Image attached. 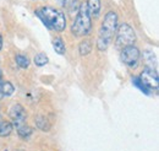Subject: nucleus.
Listing matches in <instances>:
<instances>
[{"label":"nucleus","instance_id":"f3484780","mask_svg":"<svg viewBox=\"0 0 159 151\" xmlns=\"http://www.w3.org/2000/svg\"><path fill=\"white\" fill-rule=\"evenodd\" d=\"M15 61H16V64L20 66L21 69H27L30 66V59L27 58V56L17 54L15 57Z\"/></svg>","mask_w":159,"mask_h":151},{"label":"nucleus","instance_id":"5701e85b","mask_svg":"<svg viewBox=\"0 0 159 151\" xmlns=\"http://www.w3.org/2000/svg\"><path fill=\"white\" fill-rule=\"evenodd\" d=\"M2 120H4V119H2V118H1V115H0V123H1Z\"/></svg>","mask_w":159,"mask_h":151},{"label":"nucleus","instance_id":"0eeeda50","mask_svg":"<svg viewBox=\"0 0 159 151\" xmlns=\"http://www.w3.org/2000/svg\"><path fill=\"white\" fill-rule=\"evenodd\" d=\"M9 115L11 118V120L14 122V124L16 127H20L22 124H26V119H27V113L25 111V108L16 103L11 108H10V112H9Z\"/></svg>","mask_w":159,"mask_h":151},{"label":"nucleus","instance_id":"39448f33","mask_svg":"<svg viewBox=\"0 0 159 151\" xmlns=\"http://www.w3.org/2000/svg\"><path fill=\"white\" fill-rule=\"evenodd\" d=\"M139 57H141V52H139V48L136 46H134V44L126 46L121 51V59L127 66H131V68L136 66L139 60Z\"/></svg>","mask_w":159,"mask_h":151},{"label":"nucleus","instance_id":"a211bd4d","mask_svg":"<svg viewBox=\"0 0 159 151\" xmlns=\"http://www.w3.org/2000/svg\"><path fill=\"white\" fill-rule=\"evenodd\" d=\"M34 64L37 65V66H44L45 64H48V61H49V59L47 57V54H44V53H38L36 57H34Z\"/></svg>","mask_w":159,"mask_h":151},{"label":"nucleus","instance_id":"dca6fc26","mask_svg":"<svg viewBox=\"0 0 159 151\" xmlns=\"http://www.w3.org/2000/svg\"><path fill=\"white\" fill-rule=\"evenodd\" d=\"M132 84L139 89V91H142L144 95H151V90H149L147 86H144V84L139 80V76H134V77H132Z\"/></svg>","mask_w":159,"mask_h":151},{"label":"nucleus","instance_id":"4be33fe9","mask_svg":"<svg viewBox=\"0 0 159 151\" xmlns=\"http://www.w3.org/2000/svg\"><path fill=\"white\" fill-rule=\"evenodd\" d=\"M2 97H4V95L1 94V91H0V100H1V98H2Z\"/></svg>","mask_w":159,"mask_h":151},{"label":"nucleus","instance_id":"ddd939ff","mask_svg":"<svg viewBox=\"0 0 159 151\" xmlns=\"http://www.w3.org/2000/svg\"><path fill=\"white\" fill-rule=\"evenodd\" d=\"M0 91L4 96H11V95L15 92V87L11 82L9 81H2L0 84Z\"/></svg>","mask_w":159,"mask_h":151},{"label":"nucleus","instance_id":"aec40b11","mask_svg":"<svg viewBox=\"0 0 159 151\" xmlns=\"http://www.w3.org/2000/svg\"><path fill=\"white\" fill-rule=\"evenodd\" d=\"M1 48H2V37L0 35V51H1Z\"/></svg>","mask_w":159,"mask_h":151},{"label":"nucleus","instance_id":"7ed1b4c3","mask_svg":"<svg viewBox=\"0 0 159 151\" xmlns=\"http://www.w3.org/2000/svg\"><path fill=\"white\" fill-rule=\"evenodd\" d=\"M71 32L76 37H84L92 32V16L89 15L86 2L80 5L77 15L71 26Z\"/></svg>","mask_w":159,"mask_h":151},{"label":"nucleus","instance_id":"1a4fd4ad","mask_svg":"<svg viewBox=\"0 0 159 151\" xmlns=\"http://www.w3.org/2000/svg\"><path fill=\"white\" fill-rule=\"evenodd\" d=\"M143 57H144V61H146V65L147 68H151V69H154L157 70V57L156 54L152 52V51H146L143 53Z\"/></svg>","mask_w":159,"mask_h":151},{"label":"nucleus","instance_id":"412c9836","mask_svg":"<svg viewBox=\"0 0 159 151\" xmlns=\"http://www.w3.org/2000/svg\"><path fill=\"white\" fill-rule=\"evenodd\" d=\"M2 82V76H1V71H0V84Z\"/></svg>","mask_w":159,"mask_h":151},{"label":"nucleus","instance_id":"423d86ee","mask_svg":"<svg viewBox=\"0 0 159 151\" xmlns=\"http://www.w3.org/2000/svg\"><path fill=\"white\" fill-rule=\"evenodd\" d=\"M139 77L144 84V86H147L151 91L158 89V71L157 70L146 66V69L142 71V74Z\"/></svg>","mask_w":159,"mask_h":151},{"label":"nucleus","instance_id":"f8f14e48","mask_svg":"<svg viewBox=\"0 0 159 151\" xmlns=\"http://www.w3.org/2000/svg\"><path fill=\"white\" fill-rule=\"evenodd\" d=\"M53 47H54L55 52H57L58 54H60V56L65 54V52H66L65 43H64V41H62L61 37H55L53 39Z\"/></svg>","mask_w":159,"mask_h":151},{"label":"nucleus","instance_id":"20e7f679","mask_svg":"<svg viewBox=\"0 0 159 151\" xmlns=\"http://www.w3.org/2000/svg\"><path fill=\"white\" fill-rule=\"evenodd\" d=\"M135 41H136V33H135L134 28L130 25L122 23L116 30V43H118V46H121V47L131 46V44L135 43Z\"/></svg>","mask_w":159,"mask_h":151},{"label":"nucleus","instance_id":"4468645a","mask_svg":"<svg viewBox=\"0 0 159 151\" xmlns=\"http://www.w3.org/2000/svg\"><path fill=\"white\" fill-rule=\"evenodd\" d=\"M12 128H14V125L10 122L2 120L0 123V136H9L12 132Z\"/></svg>","mask_w":159,"mask_h":151},{"label":"nucleus","instance_id":"f03ea898","mask_svg":"<svg viewBox=\"0 0 159 151\" xmlns=\"http://www.w3.org/2000/svg\"><path fill=\"white\" fill-rule=\"evenodd\" d=\"M34 14L52 31L62 32L66 27V17L61 10L50 7V6H44V7L37 9Z\"/></svg>","mask_w":159,"mask_h":151},{"label":"nucleus","instance_id":"2eb2a0df","mask_svg":"<svg viewBox=\"0 0 159 151\" xmlns=\"http://www.w3.org/2000/svg\"><path fill=\"white\" fill-rule=\"evenodd\" d=\"M17 128V134H19V136L22 138V139H27V138H30L31 135H32V128L31 127H28V125H26V124H22L20 127H16Z\"/></svg>","mask_w":159,"mask_h":151},{"label":"nucleus","instance_id":"6ab92c4d","mask_svg":"<svg viewBox=\"0 0 159 151\" xmlns=\"http://www.w3.org/2000/svg\"><path fill=\"white\" fill-rule=\"evenodd\" d=\"M60 5L65 9H69V10H72L74 7H76L79 0H57Z\"/></svg>","mask_w":159,"mask_h":151},{"label":"nucleus","instance_id":"f257e3e1","mask_svg":"<svg viewBox=\"0 0 159 151\" xmlns=\"http://www.w3.org/2000/svg\"><path fill=\"white\" fill-rule=\"evenodd\" d=\"M118 14L115 11H109L104 16V20L102 22L98 35V41H97V48L99 51H105L110 46L114 35L116 33L118 30Z\"/></svg>","mask_w":159,"mask_h":151},{"label":"nucleus","instance_id":"9b49d317","mask_svg":"<svg viewBox=\"0 0 159 151\" xmlns=\"http://www.w3.org/2000/svg\"><path fill=\"white\" fill-rule=\"evenodd\" d=\"M92 51V42L89 39H83L81 43L79 44V52L80 56L84 57L87 54H89Z\"/></svg>","mask_w":159,"mask_h":151},{"label":"nucleus","instance_id":"9d476101","mask_svg":"<svg viewBox=\"0 0 159 151\" xmlns=\"http://www.w3.org/2000/svg\"><path fill=\"white\" fill-rule=\"evenodd\" d=\"M34 122H36V125L39 128L40 130H43V132H49V130H50V127H52V125H50L49 120H48L45 117L38 115V117H36Z\"/></svg>","mask_w":159,"mask_h":151},{"label":"nucleus","instance_id":"6e6552de","mask_svg":"<svg viewBox=\"0 0 159 151\" xmlns=\"http://www.w3.org/2000/svg\"><path fill=\"white\" fill-rule=\"evenodd\" d=\"M86 5H87V9H88L91 16L97 17V16L99 15L100 7H102V5H100V0H87Z\"/></svg>","mask_w":159,"mask_h":151}]
</instances>
